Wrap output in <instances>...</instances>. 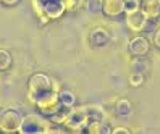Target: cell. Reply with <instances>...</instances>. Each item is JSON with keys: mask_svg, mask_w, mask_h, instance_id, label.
Wrapping results in <instances>:
<instances>
[{"mask_svg": "<svg viewBox=\"0 0 160 134\" xmlns=\"http://www.w3.org/2000/svg\"><path fill=\"white\" fill-rule=\"evenodd\" d=\"M28 86H29V99H31L32 103L41 100L42 97H45V95L50 94L52 91H58V84L44 73L32 74L29 78Z\"/></svg>", "mask_w": 160, "mask_h": 134, "instance_id": "cell-1", "label": "cell"}, {"mask_svg": "<svg viewBox=\"0 0 160 134\" xmlns=\"http://www.w3.org/2000/svg\"><path fill=\"white\" fill-rule=\"evenodd\" d=\"M32 3H34V12L37 13L42 23L57 20L65 13V8L60 0H32Z\"/></svg>", "mask_w": 160, "mask_h": 134, "instance_id": "cell-2", "label": "cell"}, {"mask_svg": "<svg viewBox=\"0 0 160 134\" xmlns=\"http://www.w3.org/2000/svg\"><path fill=\"white\" fill-rule=\"evenodd\" d=\"M50 129H52V123L42 113L26 115L21 120V126H20V132L24 134H34V132L42 134V132H50Z\"/></svg>", "mask_w": 160, "mask_h": 134, "instance_id": "cell-3", "label": "cell"}, {"mask_svg": "<svg viewBox=\"0 0 160 134\" xmlns=\"http://www.w3.org/2000/svg\"><path fill=\"white\" fill-rule=\"evenodd\" d=\"M23 115L15 107H8L0 112V131L3 132H20Z\"/></svg>", "mask_w": 160, "mask_h": 134, "instance_id": "cell-4", "label": "cell"}, {"mask_svg": "<svg viewBox=\"0 0 160 134\" xmlns=\"http://www.w3.org/2000/svg\"><path fill=\"white\" fill-rule=\"evenodd\" d=\"M88 123H89V118H88V115H86L84 107H76V108L71 107L70 112H68V115H67V118H65V121L62 124L68 131L82 132Z\"/></svg>", "mask_w": 160, "mask_h": 134, "instance_id": "cell-5", "label": "cell"}, {"mask_svg": "<svg viewBox=\"0 0 160 134\" xmlns=\"http://www.w3.org/2000/svg\"><path fill=\"white\" fill-rule=\"evenodd\" d=\"M147 23H149V18L141 8L133 13H126V26L133 32H141L146 27Z\"/></svg>", "mask_w": 160, "mask_h": 134, "instance_id": "cell-6", "label": "cell"}, {"mask_svg": "<svg viewBox=\"0 0 160 134\" xmlns=\"http://www.w3.org/2000/svg\"><path fill=\"white\" fill-rule=\"evenodd\" d=\"M150 42L146 39L144 36H136L129 41V52L134 57H144L149 53Z\"/></svg>", "mask_w": 160, "mask_h": 134, "instance_id": "cell-7", "label": "cell"}, {"mask_svg": "<svg viewBox=\"0 0 160 134\" xmlns=\"http://www.w3.org/2000/svg\"><path fill=\"white\" fill-rule=\"evenodd\" d=\"M102 12L108 16L125 13V0H102Z\"/></svg>", "mask_w": 160, "mask_h": 134, "instance_id": "cell-8", "label": "cell"}, {"mask_svg": "<svg viewBox=\"0 0 160 134\" xmlns=\"http://www.w3.org/2000/svg\"><path fill=\"white\" fill-rule=\"evenodd\" d=\"M110 41V32L105 27H94L89 34V42L94 47H102Z\"/></svg>", "mask_w": 160, "mask_h": 134, "instance_id": "cell-9", "label": "cell"}, {"mask_svg": "<svg viewBox=\"0 0 160 134\" xmlns=\"http://www.w3.org/2000/svg\"><path fill=\"white\" fill-rule=\"evenodd\" d=\"M141 10L147 15L149 20H157L160 16V2L158 0H142Z\"/></svg>", "mask_w": 160, "mask_h": 134, "instance_id": "cell-10", "label": "cell"}, {"mask_svg": "<svg viewBox=\"0 0 160 134\" xmlns=\"http://www.w3.org/2000/svg\"><path fill=\"white\" fill-rule=\"evenodd\" d=\"M84 131L89 132V134H108V132H112V128L108 126V124H107L105 121L91 120V121L86 124Z\"/></svg>", "mask_w": 160, "mask_h": 134, "instance_id": "cell-11", "label": "cell"}, {"mask_svg": "<svg viewBox=\"0 0 160 134\" xmlns=\"http://www.w3.org/2000/svg\"><path fill=\"white\" fill-rule=\"evenodd\" d=\"M58 102H60L62 107L71 108V107H74V103H76V95H74V92H71L68 89L58 91Z\"/></svg>", "mask_w": 160, "mask_h": 134, "instance_id": "cell-12", "label": "cell"}, {"mask_svg": "<svg viewBox=\"0 0 160 134\" xmlns=\"http://www.w3.org/2000/svg\"><path fill=\"white\" fill-rule=\"evenodd\" d=\"M84 110H86V115L89 121L91 120H99V121H105L107 115L105 112H103V108H100L99 105H88V107H84Z\"/></svg>", "mask_w": 160, "mask_h": 134, "instance_id": "cell-13", "label": "cell"}, {"mask_svg": "<svg viewBox=\"0 0 160 134\" xmlns=\"http://www.w3.org/2000/svg\"><path fill=\"white\" fill-rule=\"evenodd\" d=\"M131 73H141L144 74L149 71V62L146 58H142V57H136V58H133V62H131Z\"/></svg>", "mask_w": 160, "mask_h": 134, "instance_id": "cell-14", "label": "cell"}, {"mask_svg": "<svg viewBox=\"0 0 160 134\" xmlns=\"http://www.w3.org/2000/svg\"><path fill=\"white\" fill-rule=\"evenodd\" d=\"M115 112L120 117H126V115H131V112H133V105L128 99H118L115 102Z\"/></svg>", "mask_w": 160, "mask_h": 134, "instance_id": "cell-15", "label": "cell"}, {"mask_svg": "<svg viewBox=\"0 0 160 134\" xmlns=\"http://www.w3.org/2000/svg\"><path fill=\"white\" fill-rule=\"evenodd\" d=\"M65 12H73V10H78L84 5V0H60Z\"/></svg>", "mask_w": 160, "mask_h": 134, "instance_id": "cell-16", "label": "cell"}, {"mask_svg": "<svg viewBox=\"0 0 160 134\" xmlns=\"http://www.w3.org/2000/svg\"><path fill=\"white\" fill-rule=\"evenodd\" d=\"M12 65V55L8 53L7 50H2L0 49V71H5L10 68Z\"/></svg>", "mask_w": 160, "mask_h": 134, "instance_id": "cell-17", "label": "cell"}, {"mask_svg": "<svg viewBox=\"0 0 160 134\" xmlns=\"http://www.w3.org/2000/svg\"><path fill=\"white\" fill-rule=\"evenodd\" d=\"M84 7L91 13H100L102 12V0H84Z\"/></svg>", "mask_w": 160, "mask_h": 134, "instance_id": "cell-18", "label": "cell"}, {"mask_svg": "<svg viewBox=\"0 0 160 134\" xmlns=\"http://www.w3.org/2000/svg\"><path fill=\"white\" fill-rule=\"evenodd\" d=\"M141 8V0H125V13H133Z\"/></svg>", "mask_w": 160, "mask_h": 134, "instance_id": "cell-19", "label": "cell"}, {"mask_svg": "<svg viewBox=\"0 0 160 134\" xmlns=\"http://www.w3.org/2000/svg\"><path fill=\"white\" fill-rule=\"evenodd\" d=\"M142 82H144V74H141V73H131L129 74V84L133 87H139Z\"/></svg>", "mask_w": 160, "mask_h": 134, "instance_id": "cell-20", "label": "cell"}, {"mask_svg": "<svg viewBox=\"0 0 160 134\" xmlns=\"http://www.w3.org/2000/svg\"><path fill=\"white\" fill-rule=\"evenodd\" d=\"M154 44L160 49V26H158V29L154 32Z\"/></svg>", "mask_w": 160, "mask_h": 134, "instance_id": "cell-21", "label": "cell"}, {"mask_svg": "<svg viewBox=\"0 0 160 134\" xmlns=\"http://www.w3.org/2000/svg\"><path fill=\"white\" fill-rule=\"evenodd\" d=\"M112 132H113V134H121V132H131V129L129 128H113V129H112Z\"/></svg>", "mask_w": 160, "mask_h": 134, "instance_id": "cell-22", "label": "cell"}, {"mask_svg": "<svg viewBox=\"0 0 160 134\" xmlns=\"http://www.w3.org/2000/svg\"><path fill=\"white\" fill-rule=\"evenodd\" d=\"M0 2H2L3 5H8V7H13V5H16L18 2H20V0H0Z\"/></svg>", "mask_w": 160, "mask_h": 134, "instance_id": "cell-23", "label": "cell"}]
</instances>
